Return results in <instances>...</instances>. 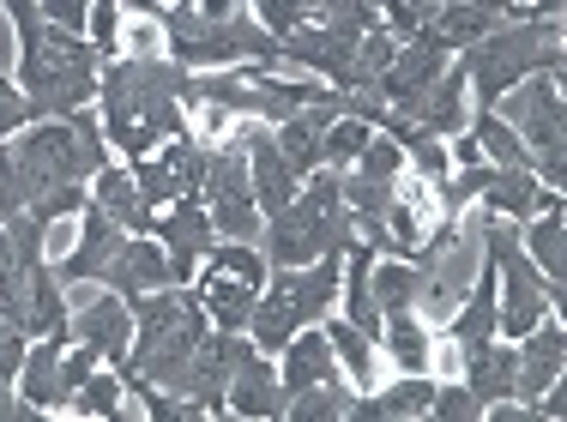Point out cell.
Returning a JSON list of instances; mask_svg holds the SVG:
<instances>
[{
	"instance_id": "6da1fadb",
	"label": "cell",
	"mask_w": 567,
	"mask_h": 422,
	"mask_svg": "<svg viewBox=\"0 0 567 422\" xmlns=\"http://www.w3.org/2000/svg\"><path fill=\"white\" fill-rule=\"evenodd\" d=\"M194 97V73L164 61V54H133V61H110L97 79V103H103V140L115 152H127L133 163L152 157V145L187 133L182 103Z\"/></svg>"
},
{
	"instance_id": "7a4b0ae2",
	"label": "cell",
	"mask_w": 567,
	"mask_h": 422,
	"mask_svg": "<svg viewBox=\"0 0 567 422\" xmlns=\"http://www.w3.org/2000/svg\"><path fill=\"white\" fill-rule=\"evenodd\" d=\"M206 332H212V315L199 302V290L164 284V290L140 296L133 302V344H127V362H121V387L127 392H140V387L182 392Z\"/></svg>"
},
{
	"instance_id": "3957f363",
	"label": "cell",
	"mask_w": 567,
	"mask_h": 422,
	"mask_svg": "<svg viewBox=\"0 0 567 422\" xmlns=\"http://www.w3.org/2000/svg\"><path fill=\"white\" fill-rule=\"evenodd\" d=\"M12 152V169H19L24 194H49V187H85L91 175L110 163V140H103L97 115L85 109H73V115H55V121H31V127L19 133V145H7Z\"/></svg>"
},
{
	"instance_id": "277c9868",
	"label": "cell",
	"mask_w": 567,
	"mask_h": 422,
	"mask_svg": "<svg viewBox=\"0 0 567 422\" xmlns=\"http://www.w3.org/2000/svg\"><path fill=\"white\" fill-rule=\"evenodd\" d=\"M458 61H465V91L477 97V109H495L519 79L561 73V19L495 24L483 43L458 49Z\"/></svg>"
},
{
	"instance_id": "5b68a950",
	"label": "cell",
	"mask_w": 567,
	"mask_h": 422,
	"mask_svg": "<svg viewBox=\"0 0 567 422\" xmlns=\"http://www.w3.org/2000/svg\"><path fill=\"white\" fill-rule=\"evenodd\" d=\"M164 49L175 66H187V73H218V66H272L278 61V37L266 31L260 19H241V12H229V19H206V12L182 7L164 19Z\"/></svg>"
},
{
	"instance_id": "8992f818",
	"label": "cell",
	"mask_w": 567,
	"mask_h": 422,
	"mask_svg": "<svg viewBox=\"0 0 567 422\" xmlns=\"http://www.w3.org/2000/svg\"><path fill=\"white\" fill-rule=\"evenodd\" d=\"M483 248L495 254V332L525 338L537 320L556 315V308L567 302V290H556V284L532 266L525 241L513 236L502 217H483Z\"/></svg>"
},
{
	"instance_id": "52a82bcc",
	"label": "cell",
	"mask_w": 567,
	"mask_h": 422,
	"mask_svg": "<svg viewBox=\"0 0 567 422\" xmlns=\"http://www.w3.org/2000/svg\"><path fill=\"white\" fill-rule=\"evenodd\" d=\"M507 115H513V133H519V145L532 152V175L544 187L567 182V133H561V85L556 73H537V79H519V85L507 91Z\"/></svg>"
},
{
	"instance_id": "ba28073f",
	"label": "cell",
	"mask_w": 567,
	"mask_h": 422,
	"mask_svg": "<svg viewBox=\"0 0 567 422\" xmlns=\"http://www.w3.org/2000/svg\"><path fill=\"white\" fill-rule=\"evenodd\" d=\"M266 290V254L241 248V241H212L206 278H199V302H206L212 326L224 332H248V315Z\"/></svg>"
},
{
	"instance_id": "9c48e42d",
	"label": "cell",
	"mask_w": 567,
	"mask_h": 422,
	"mask_svg": "<svg viewBox=\"0 0 567 422\" xmlns=\"http://www.w3.org/2000/svg\"><path fill=\"white\" fill-rule=\"evenodd\" d=\"M199 199H206L212 229H218L224 241H254V236H260V206H254V175H248V152H241V140L212 145Z\"/></svg>"
},
{
	"instance_id": "30bf717a",
	"label": "cell",
	"mask_w": 567,
	"mask_h": 422,
	"mask_svg": "<svg viewBox=\"0 0 567 422\" xmlns=\"http://www.w3.org/2000/svg\"><path fill=\"white\" fill-rule=\"evenodd\" d=\"M278 61L315 66V73H327L339 91H369L362 85V66H357V37L332 31V24H296L290 37H278Z\"/></svg>"
},
{
	"instance_id": "8fae6325",
	"label": "cell",
	"mask_w": 567,
	"mask_h": 422,
	"mask_svg": "<svg viewBox=\"0 0 567 422\" xmlns=\"http://www.w3.org/2000/svg\"><path fill=\"white\" fill-rule=\"evenodd\" d=\"M254 350V338L241 332H206V344L194 350V369H187V399L199 404L206 416H229V374H236V362Z\"/></svg>"
},
{
	"instance_id": "7c38bea8",
	"label": "cell",
	"mask_w": 567,
	"mask_h": 422,
	"mask_svg": "<svg viewBox=\"0 0 567 422\" xmlns=\"http://www.w3.org/2000/svg\"><path fill=\"white\" fill-rule=\"evenodd\" d=\"M152 236L169 241V271H175V284H194V266L212 254L218 229H212L206 199H175V206H164V217L152 224Z\"/></svg>"
},
{
	"instance_id": "4fadbf2b",
	"label": "cell",
	"mask_w": 567,
	"mask_h": 422,
	"mask_svg": "<svg viewBox=\"0 0 567 422\" xmlns=\"http://www.w3.org/2000/svg\"><path fill=\"white\" fill-rule=\"evenodd\" d=\"M241 152H248V175H254V206H260V217H278L302 194V175L284 163L272 127H241Z\"/></svg>"
},
{
	"instance_id": "5bb4252c",
	"label": "cell",
	"mask_w": 567,
	"mask_h": 422,
	"mask_svg": "<svg viewBox=\"0 0 567 422\" xmlns=\"http://www.w3.org/2000/svg\"><path fill=\"white\" fill-rule=\"evenodd\" d=\"M103 290H115L121 302H140V296H152V290H164V284H175V271H169V254L157 248L152 236H127L115 248V260L103 266Z\"/></svg>"
},
{
	"instance_id": "9a60e30c",
	"label": "cell",
	"mask_w": 567,
	"mask_h": 422,
	"mask_svg": "<svg viewBox=\"0 0 567 422\" xmlns=\"http://www.w3.org/2000/svg\"><path fill=\"white\" fill-rule=\"evenodd\" d=\"M272 290L296 308V320H302V326L327 320L332 302H339V248L320 254V260H308V266H278Z\"/></svg>"
},
{
	"instance_id": "2e32d148",
	"label": "cell",
	"mask_w": 567,
	"mask_h": 422,
	"mask_svg": "<svg viewBox=\"0 0 567 422\" xmlns=\"http://www.w3.org/2000/svg\"><path fill=\"white\" fill-rule=\"evenodd\" d=\"M561 362H567V332H561V320L544 315L532 332L519 338V362H513V399L532 404L544 387H556V380H561Z\"/></svg>"
},
{
	"instance_id": "e0dca14e",
	"label": "cell",
	"mask_w": 567,
	"mask_h": 422,
	"mask_svg": "<svg viewBox=\"0 0 567 422\" xmlns=\"http://www.w3.org/2000/svg\"><path fill=\"white\" fill-rule=\"evenodd\" d=\"M393 115H399V109H393ZM404 121L429 127L435 140H458V133H465V61H453L447 73L423 91V97L404 109Z\"/></svg>"
},
{
	"instance_id": "ac0fdd59",
	"label": "cell",
	"mask_w": 567,
	"mask_h": 422,
	"mask_svg": "<svg viewBox=\"0 0 567 422\" xmlns=\"http://www.w3.org/2000/svg\"><path fill=\"white\" fill-rule=\"evenodd\" d=\"M121 241H127V229H121L115 217L103 212L97 199H91V206H85V236H79V248H73V254H66V260L55 266V278H61V284L103 278V266L115 260V248H121Z\"/></svg>"
},
{
	"instance_id": "d6986e66",
	"label": "cell",
	"mask_w": 567,
	"mask_h": 422,
	"mask_svg": "<svg viewBox=\"0 0 567 422\" xmlns=\"http://www.w3.org/2000/svg\"><path fill=\"white\" fill-rule=\"evenodd\" d=\"M73 338L121 369V362H127V344H133V308L121 302V296H97V302L73 320Z\"/></svg>"
},
{
	"instance_id": "ffe728a7",
	"label": "cell",
	"mask_w": 567,
	"mask_h": 422,
	"mask_svg": "<svg viewBox=\"0 0 567 422\" xmlns=\"http://www.w3.org/2000/svg\"><path fill=\"white\" fill-rule=\"evenodd\" d=\"M229 416H284V387H278V369L248 350L229 374Z\"/></svg>"
},
{
	"instance_id": "44dd1931",
	"label": "cell",
	"mask_w": 567,
	"mask_h": 422,
	"mask_svg": "<svg viewBox=\"0 0 567 422\" xmlns=\"http://www.w3.org/2000/svg\"><path fill=\"white\" fill-rule=\"evenodd\" d=\"M320 380H339V357H332V338H327V326L320 332H296L290 344H284V369H278V387H284V399L290 392H302V387H320Z\"/></svg>"
},
{
	"instance_id": "7402d4cb",
	"label": "cell",
	"mask_w": 567,
	"mask_h": 422,
	"mask_svg": "<svg viewBox=\"0 0 567 422\" xmlns=\"http://www.w3.org/2000/svg\"><path fill=\"white\" fill-rule=\"evenodd\" d=\"M483 206L502 212V217H537L544 206H556V187H544L532 169H489V182H483Z\"/></svg>"
},
{
	"instance_id": "603a6c76",
	"label": "cell",
	"mask_w": 567,
	"mask_h": 422,
	"mask_svg": "<svg viewBox=\"0 0 567 422\" xmlns=\"http://www.w3.org/2000/svg\"><path fill=\"white\" fill-rule=\"evenodd\" d=\"M429 399H435V380L429 374H404L399 387L369 392V399H350L344 422H404V416H429Z\"/></svg>"
},
{
	"instance_id": "cb8c5ba5",
	"label": "cell",
	"mask_w": 567,
	"mask_h": 422,
	"mask_svg": "<svg viewBox=\"0 0 567 422\" xmlns=\"http://www.w3.org/2000/svg\"><path fill=\"white\" fill-rule=\"evenodd\" d=\"M24 308H31V338H55V344L73 338V315L61 302V278L49 271V260L24 266Z\"/></svg>"
},
{
	"instance_id": "d4e9b609",
	"label": "cell",
	"mask_w": 567,
	"mask_h": 422,
	"mask_svg": "<svg viewBox=\"0 0 567 422\" xmlns=\"http://www.w3.org/2000/svg\"><path fill=\"white\" fill-rule=\"evenodd\" d=\"M465 392L489 411L495 399H513V362H519V350L513 344H477V350H465Z\"/></svg>"
},
{
	"instance_id": "484cf974",
	"label": "cell",
	"mask_w": 567,
	"mask_h": 422,
	"mask_svg": "<svg viewBox=\"0 0 567 422\" xmlns=\"http://www.w3.org/2000/svg\"><path fill=\"white\" fill-rule=\"evenodd\" d=\"M97 206L110 212L127 236H152V224H157V212L140 199L133 169H115V163H103V169H97Z\"/></svg>"
},
{
	"instance_id": "4316f807",
	"label": "cell",
	"mask_w": 567,
	"mask_h": 422,
	"mask_svg": "<svg viewBox=\"0 0 567 422\" xmlns=\"http://www.w3.org/2000/svg\"><path fill=\"white\" fill-rule=\"evenodd\" d=\"M206 163H212V145H194V133H175V140H164L157 169H164L169 199H199V187H206Z\"/></svg>"
},
{
	"instance_id": "83f0119b",
	"label": "cell",
	"mask_w": 567,
	"mask_h": 422,
	"mask_svg": "<svg viewBox=\"0 0 567 422\" xmlns=\"http://www.w3.org/2000/svg\"><path fill=\"white\" fill-rule=\"evenodd\" d=\"M61 350L66 344H55V338H37L31 350H24V362H19V380H12V387H19V399H31L37 411H55V374H61Z\"/></svg>"
},
{
	"instance_id": "f1b7e54d",
	"label": "cell",
	"mask_w": 567,
	"mask_h": 422,
	"mask_svg": "<svg viewBox=\"0 0 567 422\" xmlns=\"http://www.w3.org/2000/svg\"><path fill=\"white\" fill-rule=\"evenodd\" d=\"M495 24H502V12L471 7V0H447V7L429 12V31H435L447 49H471V43H483V37H489Z\"/></svg>"
},
{
	"instance_id": "f546056e",
	"label": "cell",
	"mask_w": 567,
	"mask_h": 422,
	"mask_svg": "<svg viewBox=\"0 0 567 422\" xmlns=\"http://www.w3.org/2000/svg\"><path fill=\"white\" fill-rule=\"evenodd\" d=\"M381 344L404 374H429V357H435V350H429V332H423V320H416L411 308L381 315Z\"/></svg>"
},
{
	"instance_id": "4dcf8cb0",
	"label": "cell",
	"mask_w": 567,
	"mask_h": 422,
	"mask_svg": "<svg viewBox=\"0 0 567 422\" xmlns=\"http://www.w3.org/2000/svg\"><path fill=\"white\" fill-rule=\"evenodd\" d=\"M320 121L308 115V103L296 109L290 121H272V140H278V152H284V163H290L296 175H315L320 169Z\"/></svg>"
},
{
	"instance_id": "1f68e13d",
	"label": "cell",
	"mask_w": 567,
	"mask_h": 422,
	"mask_svg": "<svg viewBox=\"0 0 567 422\" xmlns=\"http://www.w3.org/2000/svg\"><path fill=\"white\" fill-rule=\"evenodd\" d=\"M471 140H477V152L495 163V169H532V152L519 145V133L507 127L495 109H477V121H471Z\"/></svg>"
},
{
	"instance_id": "d6a6232c",
	"label": "cell",
	"mask_w": 567,
	"mask_h": 422,
	"mask_svg": "<svg viewBox=\"0 0 567 422\" xmlns=\"http://www.w3.org/2000/svg\"><path fill=\"white\" fill-rule=\"evenodd\" d=\"M525 224H532V229H525L519 241H525V254H532V266L561 290V199H556V206H544L537 217H525Z\"/></svg>"
},
{
	"instance_id": "836d02e7",
	"label": "cell",
	"mask_w": 567,
	"mask_h": 422,
	"mask_svg": "<svg viewBox=\"0 0 567 422\" xmlns=\"http://www.w3.org/2000/svg\"><path fill=\"white\" fill-rule=\"evenodd\" d=\"M350 399L357 392L344 387V380H320V387H302L284 399V411H290V422H344L350 416Z\"/></svg>"
},
{
	"instance_id": "e575fe53",
	"label": "cell",
	"mask_w": 567,
	"mask_h": 422,
	"mask_svg": "<svg viewBox=\"0 0 567 422\" xmlns=\"http://www.w3.org/2000/svg\"><path fill=\"white\" fill-rule=\"evenodd\" d=\"M369 140H374V127H369V121L339 115L327 133H320V163H327V169H350V163L362 157V145H369Z\"/></svg>"
},
{
	"instance_id": "d590c367",
	"label": "cell",
	"mask_w": 567,
	"mask_h": 422,
	"mask_svg": "<svg viewBox=\"0 0 567 422\" xmlns=\"http://www.w3.org/2000/svg\"><path fill=\"white\" fill-rule=\"evenodd\" d=\"M327 338H332V357L344 362V374L357 387H374V350H369V332H357L350 320H327Z\"/></svg>"
},
{
	"instance_id": "8d00e7d4",
	"label": "cell",
	"mask_w": 567,
	"mask_h": 422,
	"mask_svg": "<svg viewBox=\"0 0 567 422\" xmlns=\"http://www.w3.org/2000/svg\"><path fill=\"white\" fill-rule=\"evenodd\" d=\"M66 411H79V416H103V422H115L121 416V380L115 374H91L85 387L73 392V404Z\"/></svg>"
},
{
	"instance_id": "74e56055",
	"label": "cell",
	"mask_w": 567,
	"mask_h": 422,
	"mask_svg": "<svg viewBox=\"0 0 567 422\" xmlns=\"http://www.w3.org/2000/svg\"><path fill=\"white\" fill-rule=\"evenodd\" d=\"M97 350L91 344H79V350H61V374H55V411H66V404H73V392L85 387L91 374H97Z\"/></svg>"
},
{
	"instance_id": "f35d334b",
	"label": "cell",
	"mask_w": 567,
	"mask_h": 422,
	"mask_svg": "<svg viewBox=\"0 0 567 422\" xmlns=\"http://www.w3.org/2000/svg\"><path fill=\"white\" fill-rule=\"evenodd\" d=\"M350 169L369 175V182H393V175L404 169V152H399L393 140H369V145H362V157L350 163Z\"/></svg>"
},
{
	"instance_id": "ab89813d",
	"label": "cell",
	"mask_w": 567,
	"mask_h": 422,
	"mask_svg": "<svg viewBox=\"0 0 567 422\" xmlns=\"http://www.w3.org/2000/svg\"><path fill=\"white\" fill-rule=\"evenodd\" d=\"M254 7H260V24L272 37H290L296 24L315 19V0H254Z\"/></svg>"
},
{
	"instance_id": "60d3db41",
	"label": "cell",
	"mask_w": 567,
	"mask_h": 422,
	"mask_svg": "<svg viewBox=\"0 0 567 422\" xmlns=\"http://www.w3.org/2000/svg\"><path fill=\"white\" fill-rule=\"evenodd\" d=\"M7 236H12V254H19V266H43V224H37L31 212L7 217Z\"/></svg>"
},
{
	"instance_id": "b9f144b4",
	"label": "cell",
	"mask_w": 567,
	"mask_h": 422,
	"mask_svg": "<svg viewBox=\"0 0 567 422\" xmlns=\"http://www.w3.org/2000/svg\"><path fill=\"white\" fill-rule=\"evenodd\" d=\"M24 212H31L37 224L49 229V224H55V217H66V212H85V194H79V182H73V187H49V194H37Z\"/></svg>"
},
{
	"instance_id": "7bdbcfd3",
	"label": "cell",
	"mask_w": 567,
	"mask_h": 422,
	"mask_svg": "<svg viewBox=\"0 0 567 422\" xmlns=\"http://www.w3.org/2000/svg\"><path fill=\"white\" fill-rule=\"evenodd\" d=\"M91 49L103 54V61H110V54L121 49V12H115V0H97V7H91Z\"/></svg>"
},
{
	"instance_id": "ee69618b",
	"label": "cell",
	"mask_w": 567,
	"mask_h": 422,
	"mask_svg": "<svg viewBox=\"0 0 567 422\" xmlns=\"http://www.w3.org/2000/svg\"><path fill=\"white\" fill-rule=\"evenodd\" d=\"M429 416H441V422H465V416H483V404L465 392V380L458 387H435V399H429Z\"/></svg>"
},
{
	"instance_id": "f6af8a7d",
	"label": "cell",
	"mask_w": 567,
	"mask_h": 422,
	"mask_svg": "<svg viewBox=\"0 0 567 422\" xmlns=\"http://www.w3.org/2000/svg\"><path fill=\"white\" fill-rule=\"evenodd\" d=\"M31 97H24L19 85H7V73H0V140H7V133H19V127H31Z\"/></svg>"
},
{
	"instance_id": "bcb514c9",
	"label": "cell",
	"mask_w": 567,
	"mask_h": 422,
	"mask_svg": "<svg viewBox=\"0 0 567 422\" xmlns=\"http://www.w3.org/2000/svg\"><path fill=\"white\" fill-rule=\"evenodd\" d=\"M43 19L79 37V31H85V24H91V0H43Z\"/></svg>"
},
{
	"instance_id": "7dc6e473",
	"label": "cell",
	"mask_w": 567,
	"mask_h": 422,
	"mask_svg": "<svg viewBox=\"0 0 567 422\" xmlns=\"http://www.w3.org/2000/svg\"><path fill=\"white\" fill-rule=\"evenodd\" d=\"M127 7H133V12H145V19H157V24H164V19H169V12H182V7H194V0H127Z\"/></svg>"
},
{
	"instance_id": "c3c4849f",
	"label": "cell",
	"mask_w": 567,
	"mask_h": 422,
	"mask_svg": "<svg viewBox=\"0 0 567 422\" xmlns=\"http://www.w3.org/2000/svg\"><path fill=\"white\" fill-rule=\"evenodd\" d=\"M133 49H140V54H152V49H164V37H157L152 24H140V31H133Z\"/></svg>"
},
{
	"instance_id": "681fc988",
	"label": "cell",
	"mask_w": 567,
	"mask_h": 422,
	"mask_svg": "<svg viewBox=\"0 0 567 422\" xmlns=\"http://www.w3.org/2000/svg\"><path fill=\"white\" fill-rule=\"evenodd\" d=\"M458 163H483V152H477V140H471V133L458 140Z\"/></svg>"
},
{
	"instance_id": "f907efd6",
	"label": "cell",
	"mask_w": 567,
	"mask_h": 422,
	"mask_svg": "<svg viewBox=\"0 0 567 422\" xmlns=\"http://www.w3.org/2000/svg\"><path fill=\"white\" fill-rule=\"evenodd\" d=\"M320 7H327V0H315V12H320Z\"/></svg>"
}]
</instances>
